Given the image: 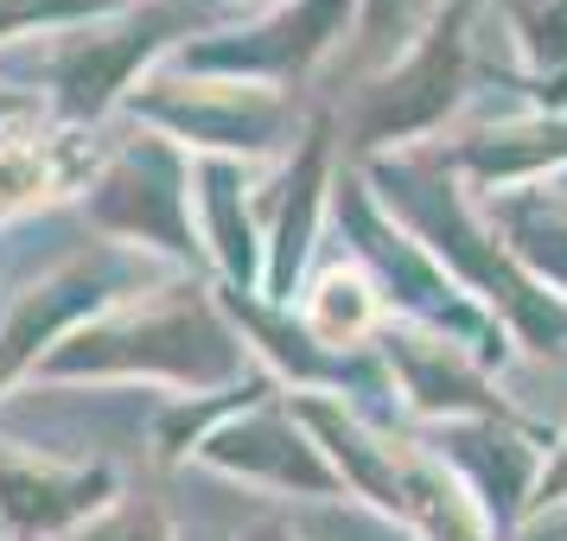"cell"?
Segmentation results:
<instances>
[{
    "mask_svg": "<svg viewBox=\"0 0 567 541\" xmlns=\"http://www.w3.org/2000/svg\"><path fill=\"white\" fill-rule=\"evenodd\" d=\"M363 185L460 281V293H472L504 332H516L529 351H567V300H555L504 249V236L485 223V210L465 198V173L446 159V147H414V154H395V159H370Z\"/></svg>",
    "mask_w": 567,
    "mask_h": 541,
    "instance_id": "obj_1",
    "label": "cell"
},
{
    "mask_svg": "<svg viewBox=\"0 0 567 541\" xmlns=\"http://www.w3.org/2000/svg\"><path fill=\"white\" fill-rule=\"evenodd\" d=\"M249 344L236 337L230 312L198 287H147L122 306L96 312L39 363L45 383H83V376H154L192 395L243 388Z\"/></svg>",
    "mask_w": 567,
    "mask_h": 541,
    "instance_id": "obj_2",
    "label": "cell"
},
{
    "mask_svg": "<svg viewBox=\"0 0 567 541\" xmlns=\"http://www.w3.org/2000/svg\"><path fill=\"white\" fill-rule=\"evenodd\" d=\"M205 7L198 0H128L109 20H83V27L45 32L27 45L0 52V77L32 83V103L71 122V128H96L109 108L128 103V90L147 71H159L185 39L205 32Z\"/></svg>",
    "mask_w": 567,
    "mask_h": 541,
    "instance_id": "obj_3",
    "label": "cell"
},
{
    "mask_svg": "<svg viewBox=\"0 0 567 541\" xmlns=\"http://www.w3.org/2000/svg\"><path fill=\"white\" fill-rule=\"evenodd\" d=\"M338 198V230H344V242H351V261H358L363 274L377 281V293H383V306L402 319V325H421V332H440L453 337V344H465V351H478L485 363L504 357V325L491 319L472 293H460V281L440 268L421 242H414L395 217H389L383 205H377V191L363 179H338L332 185Z\"/></svg>",
    "mask_w": 567,
    "mask_h": 541,
    "instance_id": "obj_4",
    "label": "cell"
},
{
    "mask_svg": "<svg viewBox=\"0 0 567 541\" xmlns=\"http://www.w3.org/2000/svg\"><path fill=\"white\" fill-rule=\"evenodd\" d=\"M83 210L122 249H159L173 261H205L198 217H192V154L166 134L141 128V122H134V134L103 147V166L83 191Z\"/></svg>",
    "mask_w": 567,
    "mask_h": 541,
    "instance_id": "obj_5",
    "label": "cell"
},
{
    "mask_svg": "<svg viewBox=\"0 0 567 541\" xmlns=\"http://www.w3.org/2000/svg\"><path fill=\"white\" fill-rule=\"evenodd\" d=\"M141 128L192 147L198 159H261L293 147V103L287 90L230 77H185V71H147L122 103Z\"/></svg>",
    "mask_w": 567,
    "mask_h": 541,
    "instance_id": "obj_6",
    "label": "cell"
},
{
    "mask_svg": "<svg viewBox=\"0 0 567 541\" xmlns=\"http://www.w3.org/2000/svg\"><path fill=\"white\" fill-rule=\"evenodd\" d=\"M351 13H358V0H281V7H261L249 27L185 39L179 52L166 58V71L261 83V90H293L312 64H326V58L338 52Z\"/></svg>",
    "mask_w": 567,
    "mask_h": 541,
    "instance_id": "obj_7",
    "label": "cell"
},
{
    "mask_svg": "<svg viewBox=\"0 0 567 541\" xmlns=\"http://www.w3.org/2000/svg\"><path fill=\"white\" fill-rule=\"evenodd\" d=\"M134 293H147V261H141V249H122V242H103L96 256L52 268L0 319V388L39 370L71 332H83L96 312L122 306Z\"/></svg>",
    "mask_w": 567,
    "mask_h": 541,
    "instance_id": "obj_8",
    "label": "cell"
},
{
    "mask_svg": "<svg viewBox=\"0 0 567 541\" xmlns=\"http://www.w3.org/2000/svg\"><path fill=\"white\" fill-rule=\"evenodd\" d=\"M198 459L210 471H224L236 485H256V490H281V497H307V503H332L344 497L338 471L326 465L319 439L307 434V420L293 414L281 388L261 395L249 408H236L217 434L198 446Z\"/></svg>",
    "mask_w": 567,
    "mask_h": 541,
    "instance_id": "obj_9",
    "label": "cell"
},
{
    "mask_svg": "<svg viewBox=\"0 0 567 541\" xmlns=\"http://www.w3.org/2000/svg\"><path fill=\"white\" fill-rule=\"evenodd\" d=\"M326 191H332V122L312 115L300 128V147H287V166L268 179V191H256L261 300L268 306L300 300L312 242H319V217H326Z\"/></svg>",
    "mask_w": 567,
    "mask_h": 541,
    "instance_id": "obj_10",
    "label": "cell"
},
{
    "mask_svg": "<svg viewBox=\"0 0 567 541\" xmlns=\"http://www.w3.org/2000/svg\"><path fill=\"white\" fill-rule=\"evenodd\" d=\"M465 52H472L465 27H453L446 13H434V27L421 32L409 52L363 90V103H358V154L421 141L434 122H446L453 103H460V90H465Z\"/></svg>",
    "mask_w": 567,
    "mask_h": 541,
    "instance_id": "obj_11",
    "label": "cell"
},
{
    "mask_svg": "<svg viewBox=\"0 0 567 541\" xmlns=\"http://www.w3.org/2000/svg\"><path fill=\"white\" fill-rule=\"evenodd\" d=\"M115 497L109 465H71L0 434V541H58L90 529Z\"/></svg>",
    "mask_w": 567,
    "mask_h": 541,
    "instance_id": "obj_12",
    "label": "cell"
},
{
    "mask_svg": "<svg viewBox=\"0 0 567 541\" xmlns=\"http://www.w3.org/2000/svg\"><path fill=\"white\" fill-rule=\"evenodd\" d=\"M377 351H383L389 388H395L427 427H440V420H511L504 395L491 383V363L478 357V351L453 344V337L389 319L383 337H377Z\"/></svg>",
    "mask_w": 567,
    "mask_h": 541,
    "instance_id": "obj_13",
    "label": "cell"
},
{
    "mask_svg": "<svg viewBox=\"0 0 567 541\" xmlns=\"http://www.w3.org/2000/svg\"><path fill=\"white\" fill-rule=\"evenodd\" d=\"M103 166V141L90 128H71L45 108H27L0 128V230L52 210L71 191H90Z\"/></svg>",
    "mask_w": 567,
    "mask_h": 541,
    "instance_id": "obj_14",
    "label": "cell"
},
{
    "mask_svg": "<svg viewBox=\"0 0 567 541\" xmlns=\"http://www.w3.org/2000/svg\"><path fill=\"white\" fill-rule=\"evenodd\" d=\"M427 446L460 471V485L478 497V510L491 516V529L529 522L548 439L523 434L516 414L511 420H440V427H427Z\"/></svg>",
    "mask_w": 567,
    "mask_h": 541,
    "instance_id": "obj_15",
    "label": "cell"
},
{
    "mask_svg": "<svg viewBox=\"0 0 567 541\" xmlns=\"http://www.w3.org/2000/svg\"><path fill=\"white\" fill-rule=\"evenodd\" d=\"M485 223L504 236V249L542 287H555V300H567V185L561 179H536L523 191H491Z\"/></svg>",
    "mask_w": 567,
    "mask_h": 541,
    "instance_id": "obj_16",
    "label": "cell"
},
{
    "mask_svg": "<svg viewBox=\"0 0 567 541\" xmlns=\"http://www.w3.org/2000/svg\"><path fill=\"white\" fill-rule=\"evenodd\" d=\"M300 325H307L326 351L358 357V351H370V337H383L389 306H383V293H377V281L344 256V261H326V268L300 287Z\"/></svg>",
    "mask_w": 567,
    "mask_h": 541,
    "instance_id": "obj_17",
    "label": "cell"
},
{
    "mask_svg": "<svg viewBox=\"0 0 567 541\" xmlns=\"http://www.w3.org/2000/svg\"><path fill=\"white\" fill-rule=\"evenodd\" d=\"M434 27V0H358V64L383 71Z\"/></svg>",
    "mask_w": 567,
    "mask_h": 541,
    "instance_id": "obj_18",
    "label": "cell"
},
{
    "mask_svg": "<svg viewBox=\"0 0 567 541\" xmlns=\"http://www.w3.org/2000/svg\"><path fill=\"white\" fill-rule=\"evenodd\" d=\"M497 13L511 20V39L529 58V71L542 83H567V0H497Z\"/></svg>",
    "mask_w": 567,
    "mask_h": 541,
    "instance_id": "obj_19",
    "label": "cell"
},
{
    "mask_svg": "<svg viewBox=\"0 0 567 541\" xmlns=\"http://www.w3.org/2000/svg\"><path fill=\"white\" fill-rule=\"evenodd\" d=\"M128 0H0V52L20 39H45V32L83 27V20H109Z\"/></svg>",
    "mask_w": 567,
    "mask_h": 541,
    "instance_id": "obj_20",
    "label": "cell"
},
{
    "mask_svg": "<svg viewBox=\"0 0 567 541\" xmlns=\"http://www.w3.org/2000/svg\"><path fill=\"white\" fill-rule=\"evenodd\" d=\"M83 541H173V522L159 503H115L83 529Z\"/></svg>",
    "mask_w": 567,
    "mask_h": 541,
    "instance_id": "obj_21",
    "label": "cell"
},
{
    "mask_svg": "<svg viewBox=\"0 0 567 541\" xmlns=\"http://www.w3.org/2000/svg\"><path fill=\"white\" fill-rule=\"evenodd\" d=\"M567 510V427L555 439H548V459H542V478H536V503H529V516L536 522H548V516Z\"/></svg>",
    "mask_w": 567,
    "mask_h": 541,
    "instance_id": "obj_22",
    "label": "cell"
},
{
    "mask_svg": "<svg viewBox=\"0 0 567 541\" xmlns=\"http://www.w3.org/2000/svg\"><path fill=\"white\" fill-rule=\"evenodd\" d=\"M236 541H312V535L300 522H287V516H261V522H249Z\"/></svg>",
    "mask_w": 567,
    "mask_h": 541,
    "instance_id": "obj_23",
    "label": "cell"
},
{
    "mask_svg": "<svg viewBox=\"0 0 567 541\" xmlns=\"http://www.w3.org/2000/svg\"><path fill=\"white\" fill-rule=\"evenodd\" d=\"M478 7H485V0H446V7H434V13H446L453 27H465V32H472V20H478Z\"/></svg>",
    "mask_w": 567,
    "mask_h": 541,
    "instance_id": "obj_24",
    "label": "cell"
},
{
    "mask_svg": "<svg viewBox=\"0 0 567 541\" xmlns=\"http://www.w3.org/2000/svg\"><path fill=\"white\" fill-rule=\"evenodd\" d=\"M536 541H567V510L561 516H548V522H542V535Z\"/></svg>",
    "mask_w": 567,
    "mask_h": 541,
    "instance_id": "obj_25",
    "label": "cell"
},
{
    "mask_svg": "<svg viewBox=\"0 0 567 541\" xmlns=\"http://www.w3.org/2000/svg\"><path fill=\"white\" fill-rule=\"evenodd\" d=\"M205 13H217V7H281V0H198Z\"/></svg>",
    "mask_w": 567,
    "mask_h": 541,
    "instance_id": "obj_26",
    "label": "cell"
},
{
    "mask_svg": "<svg viewBox=\"0 0 567 541\" xmlns=\"http://www.w3.org/2000/svg\"><path fill=\"white\" fill-rule=\"evenodd\" d=\"M555 179H561V185H567V173H555Z\"/></svg>",
    "mask_w": 567,
    "mask_h": 541,
    "instance_id": "obj_27",
    "label": "cell"
}]
</instances>
